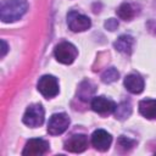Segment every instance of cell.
Wrapping results in <instances>:
<instances>
[{"label": "cell", "instance_id": "8992f818", "mask_svg": "<svg viewBox=\"0 0 156 156\" xmlns=\"http://www.w3.org/2000/svg\"><path fill=\"white\" fill-rule=\"evenodd\" d=\"M67 24L71 30L73 32H84L90 28L91 22L90 18L77 12V11H71L67 15Z\"/></svg>", "mask_w": 156, "mask_h": 156}, {"label": "cell", "instance_id": "5b68a950", "mask_svg": "<svg viewBox=\"0 0 156 156\" xmlns=\"http://www.w3.org/2000/svg\"><path fill=\"white\" fill-rule=\"evenodd\" d=\"M38 90L48 99L54 98L58 94V82L54 76H43L38 82Z\"/></svg>", "mask_w": 156, "mask_h": 156}, {"label": "cell", "instance_id": "7c38bea8", "mask_svg": "<svg viewBox=\"0 0 156 156\" xmlns=\"http://www.w3.org/2000/svg\"><path fill=\"white\" fill-rule=\"evenodd\" d=\"M139 112L149 119L156 118V100L154 99L141 100L139 102Z\"/></svg>", "mask_w": 156, "mask_h": 156}, {"label": "cell", "instance_id": "ba28073f", "mask_svg": "<svg viewBox=\"0 0 156 156\" xmlns=\"http://www.w3.org/2000/svg\"><path fill=\"white\" fill-rule=\"evenodd\" d=\"M91 108L96 113L104 116V115H110V113L115 112L116 104L105 96H96L91 100Z\"/></svg>", "mask_w": 156, "mask_h": 156}, {"label": "cell", "instance_id": "e0dca14e", "mask_svg": "<svg viewBox=\"0 0 156 156\" xmlns=\"http://www.w3.org/2000/svg\"><path fill=\"white\" fill-rule=\"evenodd\" d=\"M134 144L135 143L133 140H130L129 138H127V136H121L118 139V146L123 150H130L134 146Z\"/></svg>", "mask_w": 156, "mask_h": 156}, {"label": "cell", "instance_id": "4fadbf2b", "mask_svg": "<svg viewBox=\"0 0 156 156\" xmlns=\"http://www.w3.org/2000/svg\"><path fill=\"white\" fill-rule=\"evenodd\" d=\"M133 45H134V39L133 37L130 35H121L116 41H115V48L119 51V52H123V54H130L132 52V49H133Z\"/></svg>", "mask_w": 156, "mask_h": 156}, {"label": "cell", "instance_id": "7a4b0ae2", "mask_svg": "<svg viewBox=\"0 0 156 156\" xmlns=\"http://www.w3.org/2000/svg\"><path fill=\"white\" fill-rule=\"evenodd\" d=\"M45 112L40 104H33L27 107L24 115H23V123L28 127L35 128L44 123Z\"/></svg>", "mask_w": 156, "mask_h": 156}, {"label": "cell", "instance_id": "6da1fadb", "mask_svg": "<svg viewBox=\"0 0 156 156\" xmlns=\"http://www.w3.org/2000/svg\"><path fill=\"white\" fill-rule=\"evenodd\" d=\"M28 10L26 0H4L0 7V18L2 22H15L20 20Z\"/></svg>", "mask_w": 156, "mask_h": 156}, {"label": "cell", "instance_id": "ac0fdd59", "mask_svg": "<svg viewBox=\"0 0 156 156\" xmlns=\"http://www.w3.org/2000/svg\"><path fill=\"white\" fill-rule=\"evenodd\" d=\"M105 27H106L108 30H115V29L118 27V22H117V20H115V18H110V20H107V21L105 22Z\"/></svg>", "mask_w": 156, "mask_h": 156}, {"label": "cell", "instance_id": "3957f363", "mask_svg": "<svg viewBox=\"0 0 156 156\" xmlns=\"http://www.w3.org/2000/svg\"><path fill=\"white\" fill-rule=\"evenodd\" d=\"M77 55H78L77 48L68 41H62L55 48V57L58 62L63 65L72 63L77 58Z\"/></svg>", "mask_w": 156, "mask_h": 156}, {"label": "cell", "instance_id": "2e32d148", "mask_svg": "<svg viewBox=\"0 0 156 156\" xmlns=\"http://www.w3.org/2000/svg\"><path fill=\"white\" fill-rule=\"evenodd\" d=\"M118 77H119V73L117 72V69L113 68V67H111V68H107V69L102 73L101 79H102L104 83H112V82L117 80Z\"/></svg>", "mask_w": 156, "mask_h": 156}, {"label": "cell", "instance_id": "52a82bcc", "mask_svg": "<svg viewBox=\"0 0 156 156\" xmlns=\"http://www.w3.org/2000/svg\"><path fill=\"white\" fill-rule=\"evenodd\" d=\"M48 150H49V143L45 141L44 139H40V138L30 139L26 144V146L22 151V155H24V156H39V155L45 154Z\"/></svg>", "mask_w": 156, "mask_h": 156}, {"label": "cell", "instance_id": "9a60e30c", "mask_svg": "<svg viewBox=\"0 0 156 156\" xmlns=\"http://www.w3.org/2000/svg\"><path fill=\"white\" fill-rule=\"evenodd\" d=\"M117 15L119 18L124 21H129L134 17V10L129 4H122L117 10Z\"/></svg>", "mask_w": 156, "mask_h": 156}, {"label": "cell", "instance_id": "8fae6325", "mask_svg": "<svg viewBox=\"0 0 156 156\" xmlns=\"http://www.w3.org/2000/svg\"><path fill=\"white\" fill-rule=\"evenodd\" d=\"M124 87L132 94H139L144 90V79L138 73H130L124 78Z\"/></svg>", "mask_w": 156, "mask_h": 156}, {"label": "cell", "instance_id": "277c9868", "mask_svg": "<svg viewBox=\"0 0 156 156\" xmlns=\"http://www.w3.org/2000/svg\"><path fill=\"white\" fill-rule=\"evenodd\" d=\"M69 126V118L66 113H55L48 122V132L51 135H58L67 130Z\"/></svg>", "mask_w": 156, "mask_h": 156}, {"label": "cell", "instance_id": "5bb4252c", "mask_svg": "<svg viewBox=\"0 0 156 156\" xmlns=\"http://www.w3.org/2000/svg\"><path fill=\"white\" fill-rule=\"evenodd\" d=\"M132 113V106L129 102H122L118 106H116L115 110V116L118 119H126L128 118V116H130Z\"/></svg>", "mask_w": 156, "mask_h": 156}, {"label": "cell", "instance_id": "9c48e42d", "mask_svg": "<svg viewBox=\"0 0 156 156\" xmlns=\"http://www.w3.org/2000/svg\"><path fill=\"white\" fill-rule=\"evenodd\" d=\"M112 143V136L104 129H98L91 135V144L99 151H106Z\"/></svg>", "mask_w": 156, "mask_h": 156}, {"label": "cell", "instance_id": "30bf717a", "mask_svg": "<svg viewBox=\"0 0 156 156\" xmlns=\"http://www.w3.org/2000/svg\"><path fill=\"white\" fill-rule=\"evenodd\" d=\"M87 146L88 139L84 134H73L65 143V149L71 152H82L87 149Z\"/></svg>", "mask_w": 156, "mask_h": 156}, {"label": "cell", "instance_id": "d6986e66", "mask_svg": "<svg viewBox=\"0 0 156 156\" xmlns=\"http://www.w3.org/2000/svg\"><path fill=\"white\" fill-rule=\"evenodd\" d=\"M1 45H2V52H1V57L5 56L6 51H7V45H6V41L5 40H1Z\"/></svg>", "mask_w": 156, "mask_h": 156}]
</instances>
